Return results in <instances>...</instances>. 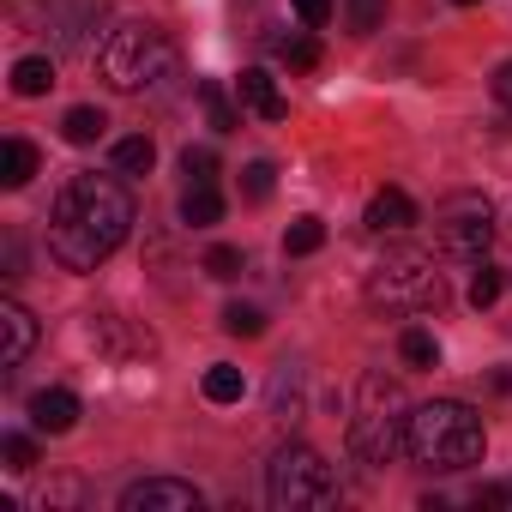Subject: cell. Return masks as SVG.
<instances>
[{"label":"cell","mask_w":512,"mask_h":512,"mask_svg":"<svg viewBox=\"0 0 512 512\" xmlns=\"http://www.w3.org/2000/svg\"><path fill=\"white\" fill-rule=\"evenodd\" d=\"M217 217H223V193H217V181H187V193H181V223L211 229Z\"/></svg>","instance_id":"cell-14"},{"label":"cell","mask_w":512,"mask_h":512,"mask_svg":"<svg viewBox=\"0 0 512 512\" xmlns=\"http://www.w3.org/2000/svg\"><path fill=\"white\" fill-rule=\"evenodd\" d=\"M199 103H205V121H211L217 133H235V127H241V115H235V103L223 97V85H217V79H205V85H199Z\"/></svg>","instance_id":"cell-20"},{"label":"cell","mask_w":512,"mask_h":512,"mask_svg":"<svg viewBox=\"0 0 512 512\" xmlns=\"http://www.w3.org/2000/svg\"><path fill=\"white\" fill-rule=\"evenodd\" d=\"M223 332H229V338H260V332H266V314L247 308V302H229V308H223Z\"/></svg>","instance_id":"cell-24"},{"label":"cell","mask_w":512,"mask_h":512,"mask_svg":"<svg viewBox=\"0 0 512 512\" xmlns=\"http://www.w3.org/2000/svg\"><path fill=\"white\" fill-rule=\"evenodd\" d=\"M97 19H103V0H67V7L55 13V31H61L67 49H91Z\"/></svg>","instance_id":"cell-13"},{"label":"cell","mask_w":512,"mask_h":512,"mask_svg":"<svg viewBox=\"0 0 512 512\" xmlns=\"http://www.w3.org/2000/svg\"><path fill=\"white\" fill-rule=\"evenodd\" d=\"M458 7H476V0H458Z\"/></svg>","instance_id":"cell-34"},{"label":"cell","mask_w":512,"mask_h":512,"mask_svg":"<svg viewBox=\"0 0 512 512\" xmlns=\"http://www.w3.org/2000/svg\"><path fill=\"white\" fill-rule=\"evenodd\" d=\"M151 163H157V145L145 133H133V139L115 145V175H151Z\"/></svg>","instance_id":"cell-19"},{"label":"cell","mask_w":512,"mask_h":512,"mask_svg":"<svg viewBox=\"0 0 512 512\" xmlns=\"http://www.w3.org/2000/svg\"><path fill=\"white\" fill-rule=\"evenodd\" d=\"M494 103H500V109L512 115V61H506L500 73H494Z\"/></svg>","instance_id":"cell-32"},{"label":"cell","mask_w":512,"mask_h":512,"mask_svg":"<svg viewBox=\"0 0 512 512\" xmlns=\"http://www.w3.org/2000/svg\"><path fill=\"white\" fill-rule=\"evenodd\" d=\"M13 91H19V97H49V91H55V61H49V55H25V61L13 67Z\"/></svg>","instance_id":"cell-16"},{"label":"cell","mask_w":512,"mask_h":512,"mask_svg":"<svg viewBox=\"0 0 512 512\" xmlns=\"http://www.w3.org/2000/svg\"><path fill=\"white\" fill-rule=\"evenodd\" d=\"M320 247H326V223L320 217H296L284 229V253H296V260H302V253H320Z\"/></svg>","instance_id":"cell-21"},{"label":"cell","mask_w":512,"mask_h":512,"mask_svg":"<svg viewBox=\"0 0 512 512\" xmlns=\"http://www.w3.org/2000/svg\"><path fill=\"white\" fill-rule=\"evenodd\" d=\"M37 350V320H31V308L25 302H0V368H19L25 356Z\"/></svg>","instance_id":"cell-9"},{"label":"cell","mask_w":512,"mask_h":512,"mask_svg":"<svg viewBox=\"0 0 512 512\" xmlns=\"http://www.w3.org/2000/svg\"><path fill=\"white\" fill-rule=\"evenodd\" d=\"M31 422H37L43 434H67V428L79 422V392H67V386H43V392L31 398Z\"/></svg>","instance_id":"cell-11"},{"label":"cell","mask_w":512,"mask_h":512,"mask_svg":"<svg viewBox=\"0 0 512 512\" xmlns=\"http://www.w3.org/2000/svg\"><path fill=\"white\" fill-rule=\"evenodd\" d=\"M506 500H512V488H482L476 494V506H506Z\"/></svg>","instance_id":"cell-33"},{"label":"cell","mask_w":512,"mask_h":512,"mask_svg":"<svg viewBox=\"0 0 512 512\" xmlns=\"http://www.w3.org/2000/svg\"><path fill=\"white\" fill-rule=\"evenodd\" d=\"M398 356H404L410 368H434V362H440V344H434V332H422V326H410V332L398 338Z\"/></svg>","instance_id":"cell-22"},{"label":"cell","mask_w":512,"mask_h":512,"mask_svg":"<svg viewBox=\"0 0 512 512\" xmlns=\"http://www.w3.org/2000/svg\"><path fill=\"white\" fill-rule=\"evenodd\" d=\"M494 296H500V272L482 260V266H476V278H470V308H494Z\"/></svg>","instance_id":"cell-30"},{"label":"cell","mask_w":512,"mask_h":512,"mask_svg":"<svg viewBox=\"0 0 512 512\" xmlns=\"http://www.w3.org/2000/svg\"><path fill=\"white\" fill-rule=\"evenodd\" d=\"M374 235H404L410 223H416V199L404 193V187H380L374 199H368V217H362Z\"/></svg>","instance_id":"cell-10"},{"label":"cell","mask_w":512,"mask_h":512,"mask_svg":"<svg viewBox=\"0 0 512 512\" xmlns=\"http://www.w3.org/2000/svg\"><path fill=\"white\" fill-rule=\"evenodd\" d=\"M440 302H446V284H440L434 260L416 247H392L368 272V308H380V314H428Z\"/></svg>","instance_id":"cell-5"},{"label":"cell","mask_w":512,"mask_h":512,"mask_svg":"<svg viewBox=\"0 0 512 512\" xmlns=\"http://www.w3.org/2000/svg\"><path fill=\"white\" fill-rule=\"evenodd\" d=\"M266 500L278 512H326V506H338V476L314 446L290 440L266 464Z\"/></svg>","instance_id":"cell-6"},{"label":"cell","mask_w":512,"mask_h":512,"mask_svg":"<svg viewBox=\"0 0 512 512\" xmlns=\"http://www.w3.org/2000/svg\"><path fill=\"white\" fill-rule=\"evenodd\" d=\"M278 61H284L290 73H314V67H320V43H314V37H284V43H278Z\"/></svg>","instance_id":"cell-23"},{"label":"cell","mask_w":512,"mask_h":512,"mask_svg":"<svg viewBox=\"0 0 512 512\" xmlns=\"http://www.w3.org/2000/svg\"><path fill=\"white\" fill-rule=\"evenodd\" d=\"M37 175V145L31 139H7V145H0V181H7V187H25Z\"/></svg>","instance_id":"cell-15"},{"label":"cell","mask_w":512,"mask_h":512,"mask_svg":"<svg viewBox=\"0 0 512 512\" xmlns=\"http://www.w3.org/2000/svg\"><path fill=\"white\" fill-rule=\"evenodd\" d=\"M398 452H410V404H404V386L386 380V374H362L356 416H350V458L368 464V470H380Z\"/></svg>","instance_id":"cell-3"},{"label":"cell","mask_w":512,"mask_h":512,"mask_svg":"<svg viewBox=\"0 0 512 512\" xmlns=\"http://www.w3.org/2000/svg\"><path fill=\"white\" fill-rule=\"evenodd\" d=\"M199 506H205V494L181 476H145L121 494V512H199Z\"/></svg>","instance_id":"cell-8"},{"label":"cell","mask_w":512,"mask_h":512,"mask_svg":"<svg viewBox=\"0 0 512 512\" xmlns=\"http://www.w3.org/2000/svg\"><path fill=\"white\" fill-rule=\"evenodd\" d=\"M205 278H217V284H229V278H241V247H205Z\"/></svg>","instance_id":"cell-26"},{"label":"cell","mask_w":512,"mask_h":512,"mask_svg":"<svg viewBox=\"0 0 512 512\" xmlns=\"http://www.w3.org/2000/svg\"><path fill=\"white\" fill-rule=\"evenodd\" d=\"M199 392H205L211 404H241V392H247V380H241V368H229V362H217V368H205V380H199Z\"/></svg>","instance_id":"cell-18"},{"label":"cell","mask_w":512,"mask_h":512,"mask_svg":"<svg viewBox=\"0 0 512 512\" xmlns=\"http://www.w3.org/2000/svg\"><path fill=\"white\" fill-rule=\"evenodd\" d=\"M181 175L187 181H217V151L211 145H187L181 151Z\"/></svg>","instance_id":"cell-27"},{"label":"cell","mask_w":512,"mask_h":512,"mask_svg":"<svg viewBox=\"0 0 512 512\" xmlns=\"http://www.w3.org/2000/svg\"><path fill=\"white\" fill-rule=\"evenodd\" d=\"M506 488H512V482H506Z\"/></svg>","instance_id":"cell-35"},{"label":"cell","mask_w":512,"mask_h":512,"mask_svg":"<svg viewBox=\"0 0 512 512\" xmlns=\"http://www.w3.org/2000/svg\"><path fill=\"white\" fill-rule=\"evenodd\" d=\"M103 127H109V115H103V109H91V103H79V109H67V115H61L67 145H97V139H103Z\"/></svg>","instance_id":"cell-17"},{"label":"cell","mask_w":512,"mask_h":512,"mask_svg":"<svg viewBox=\"0 0 512 512\" xmlns=\"http://www.w3.org/2000/svg\"><path fill=\"white\" fill-rule=\"evenodd\" d=\"M0 452H7V470H19V476L37 464V440L31 434H7V440H0Z\"/></svg>","instance_id":"cell-29"},{"label":"cell","mask_w":512,"mask_h":512,"mask_svg":"<svg viewBox=\"0 0 512 512\" xmlns=\"http://www.w3.org/2000/svg\"><path fill=\"white\" fill-rule=\"evenodd\" d=\"M488 452V434H482V416L458 398H434V404H416L410 410V458L428 464V470H470L482 464Z\"/></svg>","instance_id":"cell-2"},{"label":"cell","mask_w":512,"mask_h":512,"mask_svg":"<svg viewBox=\"0 0 512 512\" xmlns=\"http://www.w3.org/2000/svg\"><path fill=\"white\" fill-rule=\"evenodd\" d=\"M434 241L452 260H488V241H494V211L482 193H452L434 205Z\"/></svg>","instance_id":"cell-7"},{"label":"cell","mask_w":512,"mask_h":512,"mask_svg":"<svg viewBox=\"0 0 512 512\" xmlns=\"http://www.w3.org/2000/svg\"><path fill=\"white\" fill-rule=\"evenodd\" d=\"M133 229V193L115 175H73L49 211V253L61 272H97Z\"/></svg>","instance_id":"cell-1"},{"label":"cell","mask_w":512,"mask_h":512,"mask_svg":"<svg viewBox=\"0 0 512 512\" xmlns=\"http://www.w3.org/2000/svg\"><path fill=\"white\" fill-rule=\"evenodd\" d=\"M241 103L260 115V121H284L290 115V103H284V91H278V79L266 67H247L241 73Z\"/></svg>","instance_id":"cell-12"},{"label":"cell","mask_w":512,"mask_h":512,"mask_svg":"<svg viewBox=\"0 0 512 512\" xmlns=\"http://www.w3.org/2000/svg\"><path fill=\"white\" fill-rule=\"evenodd\" d=\"M296 13H302V25H314V31H320V25L332 19V0H296Z\"/></svg>","instance_id":"cell-31"},{"label":"cell","mask_w":512,"mask_h":512,"mask_svg":"<svg viewBox=\"0 0 512 512\" xmlns=\"http://www.w3.org/2000/svg\"><path fill=\"white\" fill-rule=\"evenodd\" d=\"M272 187H278V169H272V163H247V169H241V199L266 205V199H272Z\"/></svg>","instance_id":"cell-25"},{"label":"cell","mask_w":512,"mask_h":512,"mask_svg":"<svg viewBox=\"0 0 512 512\" xmlns=\"http://www.w3.org/2000/svg\"><path fill=\"white\" fill-rule=\"evenodd\" d=\"M380 19H386V0H350V31L356 37H374Z\"/></svg>","instance_id":"cell-28"},{"label":"cell","mask_w":512,"mask_h":512,"mask_svg":"<svg viewBox=\"0 0 512 512\" xmlns=\"http://www.w3.org/2000/svg\"><path fill=\"white\" fill-rule=\"evenodd\" d=\"M97 73H103L109 91L139 97V91H157V85L175 73V49H169V37H163L157 25L127 19V25H115V31L103 37V49H97Z\"/></svg>","instance_id":"cell-4"}]
</instances>
